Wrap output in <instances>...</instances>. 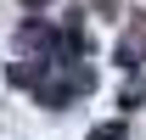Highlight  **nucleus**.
Wrapping results in <instances>:
<instances>
[{"label":"nucleus","instance_id":"obj_1","mask_svg":"<svg viewBox=\"0 0 146 140\" xmlns=\"http://www.w3.org/2000/svg\"><path fill=\"white\" fill-rule=\"evenodd\" d=\"M17 51H28V56H45V67H51V62H56V34H51V28H39V22H23V34H17Z\"/></svg>","mask_w":146,"mask_h":140},{"label":"nucleus","instance_id":"obj_2","mask_svg":"<svg viewBox=\"0 0 146 140\" xmlns=\"http://www.w3.org/2000/svg\"><path fill=\"white\" fill-rule=\"evenodd\" d=\"M84 140H124V123H101V129H90Z\"/></svg>","mask_w":146,"mask_h":140}]
</instances>
